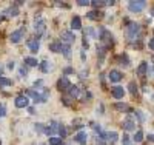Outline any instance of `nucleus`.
I'll return each instance as SVG.
<instances>
[{"label":"nucleus","instance_id":"f257e3e1","mask_svg":"<svg viewBox=\"0 0 154 145\" xmlns=\"http://www.w3.org/2000/svg\"><path fill=\"white\" fill-rule=\"evenodd\" d=\"M139 33H140V26H139L137 23H134V22L128 23L126 30H125V34H126V37L130 39V40H134V39H137Z\"/></svg>","mask_w":154,"mask_h":145},{"label":"nucleus","instance_id":"f03ea898","mask_svg":"<svg viewBox=\"0 0 154 145\" xmlns=\"http://www.w3.org/2000/svg\"><path fill=\"white\" fill-rule=\"evenodd\" d=\"M26 96L32 97V99H34V102H46V100H48V97H49V93H48V90H45V91H43V94L37 93V91H34V90H28Z\"/></svg>","mask_w":154,"mask_h":145},{"label":"nucleus","instance_id":"7ed1b4c3","mask_svg":"<svg viewBox=\"0 0 154 145\" xmlns=\"http://www.w3.org/2000/svg\"><path fill=\"white\" fill-rule=\"evenodd\" d=\"M100 42H102V45H105L106 48H108L109 45H112V36H111V33L106 31L105 28L102 30V33H100Z\"/></svg>","mask_w":154,"mask_h":145},{"label":"nucleus","instance_id":"20e7f679","mask_svg":"<svg viewBox=\"0 0 154 145\" xmlns=\"http://www.w3.org/2000/svg\"><path fill=\"white\" fill-rule=\"evenodd\" d=\"M57 88H59L60 91H69V88H71L69 79H68L66 76H62V77L59 79V82H57Z\"/></svg>","mask_w":154,"mask_h":145},{"label":"nucleus","instance_id":"39448f33","mask_svg":"<svg viewBox=\"0 0 154 145\" xmlns=\"http://www.w3.org/2000/svg\"><path fill=\"white\" fill-rule=\"evenodd\" d=\"M145 6H146V3L143 2V0H139V2H130V5H128V9H130L131 12H140Z\"/></svg>","mask_w":154,"mask_h":145},{"label":"nucleus","instance_id":"423d86ee","mask_svg":"<svg viewBox=\"0 0 154 145\" xmlns=\"http://www.w3.org/2000/svg\"><path fill=\"white\" fill-rule=\"evenodd\" d=\"M60 39H62V43H65V45H71V43L75 40V36H74V33H71V31H62Z\"/></svg>","mask_w":154,"mask_h":145},{"label":"nucleus","instance_id":"0eeeda50","mask_svg":"<svg viewBox=\"0 0 154 145\" xmlns=\"http://www.w3.org/2000/svg\"><path fill=\"white\" fill-rule=\"evenodd\" d=\"M45 30H46V23H45V20H42V19L35 20V26H34L35 36H37V37H40V36L45 33Z\"/></svg>","mask_w":154,"mask_h":145},{"label":"nucleus","instance_id":"6e6552de","mask_svg":"<svg viewBox=\"0 0 154 145\" xmlns=\"http://www.w3.org/2000/svg\"><path fill=\"white\" fill-rule=\"evenodd\" d=\"M23 36H25V30L23 28H20V30H17V31H14L11 34V37H9V40L12 42V43H19L22 39H23Z\"/></svg>","mask_w":154,"mask_h":145},{"label":"nucleus","instance_id":"1a4fd4ad","mask_svg":"<svg viewBox=\"0 0 154 145\" xmlns=\"http://www.w3.org/2000/svg\"><path fill=\"white\" fill-rule=\"evenodd\" d=\"M14 103H16L17 108H25V107L29 105V99H28V96H17Z\"/></svg>","mask_w":154,"mask_h":145},{"label":"nucleus","instance_id":"9d476101","mask_svg":"<svg viewBox=\"0 0 154 145\" xmlns=\"http://www.w3.org/2000/svg\"><path fill=\"white\" fill-rule=\"evenodd\" d=\"M122 128L126 130V131H134V130H136V122L133 121V117L128 116L126 119L122 122Z\"/></svg>","mask_w":154,"mask_h":145},{"label":"nucleus","instance_id":"9b49d317","mask_svg":"<svg viewBox=\"0 0 154 145\" xmlns=\"http://www.w3.org/2000/svg\"><path fill=\"white\" fill-rule=\"evenodd\" d=\"M108 79L111 82H119V80H122V73L119 71V70H111L109 73H108Z\"/></svg>","mask_w":154,"mask_h":145},{"label":"nucleus","instance_id":"f8f14e48","mask_svg":"<svg viewBox=\"0 0 154 145\" xmlns=\"http://www.w3.org/2000/svg\"><path fill=\"white\" fill-rule=\"evenodd\" d=\"M59 125H60V124H57L56 121H53V122L49 124V127L45 128V133H46L48 136H54L56 131H59Z\"/></svg>","mask_w":154,"mask_h":145},{"label":"nucleus","instance_id":"ddd939ff","mask_svg":"<svg viewBox=\"0 0 154 145\" xmlns=\"http://www.w3.org/2000/svg\"><path fill=\"white\" fill-rule=\"evenodd\" d=\"M74 140H75L77 143L85 145V143L88 142V134H86V131H79V133L74 136Z\"/></svg>","mask_w":154,"mask_h":145},{"label":"nucleus","instance_id":"4468645a","mask_svg":"<svg viewBox=\"0 0 154 145\" xmlns=\"http://www.w3.org/2000/svg\"><path fill=\"white\" fill-rule=\"evenodd\" d=\"M111 94H112L114 99H122L123 94H125V90H123V87H114L111 90Z\"/></svg>","mask_w":154,"mask_h":145},{"label":"nucleus","instance_id":"2eb2a0df","mask_svg":"<svg viewBox=\"0 0 154 145\" xmlns=\"http://www.w3.org/2000/svg\"><path fill=\"white\" fill-rule=\"evenodd\" d=\"M28 48H29L31 52H37L38 48H40V43H38L37 39H29L28 40Z\"/></svg>","mask_w":154,"mask_h":145},{"label":"nucleus","instance_id":"dca6fc26","mask_svg":"<svg viewBox=\"0 0 154 145\" xmlns=\"http://www.w3.org/2000/svg\"><path fill=\"white\" fill-rule=\"evenodd\" d=\"M86 17L91 20H100L103 17V12L102 11H89V12H86Z\"/></svg>","mask_w":154,"mask_h":145},{"label":"nucleus","instance_id":"f3484780","mask_svg":"<svg viewBox=\"0 0 154 145\" xmlns=\"http://www.w3.org/2000/svg\"><path fill=\"white\" fill-rule=\"evenodd\" d=\"M146 73H148V63H146V62H142V63L139 65V68H137V76L145 77Z\"/></svg>","mask_w":154,"mask_h":145},{"label":"nucleus","instance_id":"a211bd4d","mask_svg":"<svg viewBox=\"0 0 154 145\" xmlns=\"http://www.w3.org/2000/svg\"><path fill=\"white\" fill-rule=\"evenodd\" d=\"M71 28H72V30H80V28H82V20H80L79 16H74V17H72V20H71Z\"/></svg>","mask_w":154,"mask_h":145},{"label":"nucleus","instance_id":"6ab92c4d","mask_svg":"<svg viewBox=\"0 0 154 145\" xmlns=\"http://www.w3.org/2000/svg\"><path fill=\"white\" fill-rule=\"evenodd\" d=\"M69 97L71 99H77V97H80V88L79 87H72L71 85V88H69Z\"/></svg>","mask_w":154,"mask_h":145},{"label":"nucleus","instance_id":"aec40b11","mask_svg":"<svg viewBox=\"0 0 154 145\" xmlns=\"http://www.w3.org/2000/svg\"><path fill=\"white\" fill-rule=\"evenodd\" d=\"M117 63L122 65V67H128V65H130V59H128L126 54H120V56L117 57Z\"/></svg>","mask_w":154,"mask_h":145},{"label":"nucleus","instance_id":"412c9836","mask_svg":"<svg viewBox=\"0 0 154 145\" xmlns=\"http://www.w3.org/2000/svg\"><path fill=\"white\" fill-rule=\"evenodd\" d=\"M5 14H8L9 17H16V16L19 14V8H17V5H14V6H9V8L5 11Z\"/></svg>","mask_w":154,"mask_h":145},{"label":"nucleus","instance_id":"4be33fe9","mask_svg":"<svg viewBox=\"0 0 154 145\" xmlns=\"http://www.w3.org/2000/svg\"><path fill=\"white\" fill-rule=\"evenodd\" d=\"M49 49L54 52H62V42H53L49 43Z\"/></svg>","mask_w":154,"mask_h":145},{"label":"nucleus","instance_id":"5701e85b","mask_svg":"<svg viewBox=\"0 0 154 145\" xmlns=\"http://www.w3.org/2000/svg\"><path fill=\"white\" fill-rule=\"evenodd\" d=\"M117 137H119V134L116 133V131H109V133H106V142L114 143L116 140H117Z\"/></svg>","mask_w":154,"mask_h":145},{"label":"nucleus","instance_id":"b1692460","mask_svg":"<svg viewBox=\"0 0 154 145\" xmlns=\"http://www.w3.org/2000/svg\"><path fill=\"white\" fill-rule=\"evenodd\" d=\"M62 52H63V56H65V59H71V48H69V45L62 43Z\"/></svg>","mask_w":154,"mask_h":145},{"label":"nucleus","instance_id":"393cba45","mask_svg":"<svg viewBox=\"0 0 154 145\" xmlns=\"http://www.w3.org/2000/svg\"><path fill=\"white\" fill-rule=\"evenodd\" d=\"M105 54H106V46L105 45H97V56L100 57V59H103L105 57Z\"/></svg>","mask_w":154,"mask_h":145},{"label":"nucleus","instance_id":"a878e982","mask_svg":"<svg viewBox=\"0 0 154 145\" xmlns=\"http://www.w3.org/2000/svg\"><path fill=\"white\" fill-rule=\"evenodd\" d=\"M38 67H40V71L42 73H48L49 71V62L48 60H43V62L38 63Z\"/></svg>","mask_w":154,"mask_h":145},{"label":"nucleus","instance_id":"bb28decb","mask_svg":"<svg viewBox=\"0 0 154 145\" xmlns=\"http://www.w3.org/2000/svg\"><path fill=\"white\" fill-rule=\"evenodd\" d=\"M25 63L28 65V67H37V59H34V57H25Z\"/></svg>","mask_w":154,"mask_h":145},{"label":"nucleus","instance_id":"cd10ccee","mask_svg":"<svg viewBox=\"0 0 154 145\" xmlns=\"http://www.w3.org/2000/svg\"><path fill=\"white\" fill-rule=\"evenodd\" d=\"M114 108L119 110V111H130V107H128L126 103H116Z\"/></svg>","mask_w":154,"mask_h":145},{"label":"nucleus","instance_id":"c85d7f7f","mask_svg":"<svg viewBox=\"0 0 154 145\" xmlns=\"http://www.w3.org/2000/svg\"><path fill=\"white\" fill-rule=\"evenodd\" d=\"M12 82L9 80V79L8 77H2V76H0V88H3V87H9Z\"/></svg>","mask_w":154,"mask_h":145},{"label":"nucleus","instance_id":"c756f323","mask_svg":"<svg viewBox=\"0 0 154 145\" xmlns=\"http://www.w3.org/2000/svg\"><path fill=\"white\" fill-rule=\"evenodd\" d=\"M128 88H130V93H131L133 96H134V94L137 93V84H136L134 80H131V82H130V85H128Z\"/></svg>","mask_w":154,"mask_h":145},{"label":"nucleus","instance_id":"7c9ffc66","mask_svg":"<svg viewBox=\"0 0 154 145\" xmlns=\"http://www.w3.org/2000/svg\"><path fill=\"white\" fill-rule=\"evenodd\" d=\"M133 139H134V142H136V143L142 142V139H143V133H142V130H139L137 133L134 134V137H133Z\"/></svg>","mask_w":154,"mask_h":145},{"label":"nucleus","instance_id":"2f4dec72","mask_svg":"<svg viewBox=\"0 0 154 145\" xmlns=\"http://www.w3.org/2000/svg\"><path fill=\"white\" fill-rule=\"evenodd\" d=\"M59 134H60L62 139H63V137H66V128H65V125H63V124L59 125Z\"/></svg>","mask_w":154,"mask_h":145},{"label":"nucleus","instance_id":"473e14b6","mask_svg":"<svg viewBox=\"0 0 154 145\" xmlns=\"http://www.w3.org/2000/svg\"><path fill=\"white\" fill-rule=\"evenodd\" d=\"M49 145H62V137H49Z\"/></svg>","mask_w":154,"mask_h":145},{"label":"nucleus","instance_id":"72a5a7b5","mask_svg":"<svg viewBox=\"0 0 154 145\" xmlns=\"http://www.w3.org/2000/svg\"><path fill=\"white\" fill-rule=\"evenodd\" d=\"M72 127H74V128H77V130H79V128H82V127H83V122H82V119H74V121H72Z\"/></svg>","mask_w":154,"mask_h":145},{"label":"nucleus","instance_id":"f704fd0d","mask_svg":"<svg viewBox=\"0 0 154 145\" xmlns=\"http://www.w3.org/2000/svg\"><path fill=\"white\" fill-rule=\"evenodd\" d=\"M91 5H93L94 8H102V6L106 5V2H99V0H94V2H91Z\"/></svg>","mask_w":154,"mask_h":145},{"label":"nucleus","instance_id":"c9c22d12","mask_svg":"<svg viewBox=\"0 0 154 145\" xmlns=\"http://www.w3.org/2000/svg\"><path fill=\"white\" fill-rule=\"evenodd\" d=\"M34 130L37 131V133H42V131H45V128H43V125H42V124H35Z\"/></svg>","mask_w":154,"mask_h":145},{"label":"nucleus","instance_id":"e433bc0d","mask_svg":"<svg viewBox=\"0 0 154 145\" xmlns=\"http://www.w3.org/2000/svg\"><path fill=\"white\" fill-rule=\"evenodd\" d=\"M26 74H28V68L23 65V67L20 68V76H22V77H26Z\"/></svg>","mask_w":154,"mask_h":145},{"label":"nucleus","instance_id":"4c0bfd02","mask_svg":"<svg viewBox=\"0 0 154 145\" xmlns=\"http://www.w3.org/2000/svg\"><path fill=\"white\" fill-rule=\"evenodd\" d=\"M122 145H130V136L123 134V137H122Z\"/></svg>","mask_w":154,"mask_h":145},{"label":"nucleus","instance_id":"58836bf2","mask_svg":"<svg viewBox=\"0 0 154 145\" xmlns=\"http://www.w3.org/2000/svg\"><path fill=\"white\" fill-rule=\"evenodd\" d=\"M6 114V107L5 105H0V117H3Z\"/></svg>","mask_w":154,"mask_h":145},{"label":"nucleus","instance_id":"ea45409f","mask_svg":"<svg viewBox=\"0 0 154 145\" xmlns=\"http://www.w3.org/2000/svg\"><path fill=\"white\" fill-rule=\"evenodd\" d=\"M89 3H91V2H88V0H79V5L80 6H88Z\"/></svg>","mask_w":154,"mask_h":145},{"label":"nucleus","instance_id":"a19ab883","mask_svg":"<svg viewBox=\"0 0 154 145\" xmlns=\"http://www.w3.org/2000/svg\"><path fill=\"white\" fill-rule=\"evenodd\" d=\"M91 125H93V128H94L96 131H99V134L102 133V128H100V125H97V124H91Z\"/></svg>","mask_w":154,"mask_h":145},{"label":"nucleus","instance_id":"79ce46f5","mask_svg":"<svg viewBox=\"0 0 154 145\" xmlns=\"http://www.w3.org/2000/svg\"><path fill=\"white\" fill-rule=\"evenodd\" d=\"M69 99L71 97H62V102L65 103V105H69Z\"/></svg>","mask_w":154,"mask_h":145},{"label":"nucleus","instance_id":"37998d69","mask_svg":"<svg viewBox=\"0 0 154 145\" xmlns=\"http://www.w3.org/2000/svg\"><path fill=\"white\" fill-rule=\"evenodd\" d=\"M42 85H43L42 80H35V82H34V87H35V88H37V87H42Z\"/></svg>","mask_w":154,"mask_h":145},{"label":"nucleus","instance_id":"c03bdc74","mask_svg":"<svg viewBox=\"0 0 154 145\" xmlns=\"http://www.w3.org/2000/svg\"><path fill=\"white\" fill-rule=\"evenodd\" d=\"M72 71H74V70H72L71 67H68V68H65V74H71Z\"/></svg>","mask_w":154,"mask_h":145},{"label":"nucleus","instance_id":"a18cd8bd","mask_svg":"<svg viewBox=\"0 0 154 145\" xmlns=\"http://www.w3.org/2000/svg\"><path fill=\"white\" fill-rule=\"evenodd\" d=\"M136 114L139 117V121H143V116H142V113H140V111H136Z\"/></svg>","mask_w":154,"mask_h":145},{"label":"nucleus","instance_id":"49530a36","mask_svg":"<svg viewBox=\"0 0 154 145\" xmlns=\"http://www.w3.org/2000/svg\"><path fill=\"white\" fill-rule=\"evenodd\" d=\"M149 48H151V49L154 51V37L151 39V42H149Z\"/></svg>","mask_w":154,"mask_h":145},{"label":"nucleus","instance_id":"de8ad7c7","mask_svg":"<svg viewBox=\"0 0 154 145\" xmlns=\"http://www.w3.org/2000/svg\"><path fill=\"white\" fill-rule=\"evenodd\" d=\"M148 140H151V142H154V134H148Z\"/></svg>","mask_w":154,"mask_h":145},{"label":"nucleus","instance_id":"09e8293b","mask_svg":"<svg viewBox=\"0 0 154 145\" xmlns=\"http://www.w3.org/2000/svg\"><path fill=\"white\" fill-rule=\"evenodd\" d=\"M8 68H9V70H12V68H14V63H12V62H9V65H8Z\"/></svg>","mask_w":154,"mask_h":145},{"label":"nucleus","instance_id":"8fccbe9b","mask_svg":"<svg viewBox=\"0 0 154 145\" xmlns=\"http://www.w3.org/2000/svg\"><path fill=\"white\" fill-rule=\"evenodd\" d=\"M28 111H29V114H34V108H32V107H29Z\"/></svg>","mask_w":154,"mask_h":145},{"label":"nucleus","instance_id":"3c124183","mask_svg":"<svg viewBox=\"0 0 154 145\" xmlns=\"http://www.w3.org/2000/svg\"><path fill=\"white\" fill-rule=\"evenodd\" d=\"M37 145H46V143H37Z\"/></svg>","mask_w":154,"mask_h":145},{"label":"nucleus","instance_id":"603ef678","mask_svg":"<svg viewBox=\"0 0 154 145\" xmlns=\"http://www.w3.org/2000/svg\"><path fill=\"white\" fill-rule=\"evenodd\" d=\"M151 73H152V74H154V68H152V70H151Z\"/></svg>","mask_w":154,"mask_h":145},{"label":"nucleus","instance_id":"864d4df0","mask_svg":"<svg viewBox=\"0 0 154 145\" xmlns=\"http://www.w3.org/2000/svg\"><path fill=\"white\" fill-rule=\"evenodd\" d=\"M0 73H2V67H0Z\"/></svg>","mask_w":154,"mask_h":145},{"label":"nucleus","instance_id":"5fc2aeb1","mask_svg":"<svg viewBox=\"0 0 154 145\" xmlns=\"http://www.w3.org/2000/svg\"><path fill=\"white\" fill-rule=\"evenodd\" d=\"M152 12H154V11H152Z\"/></svg>","mask_w":154,"mask_h":145}]
</instances>
